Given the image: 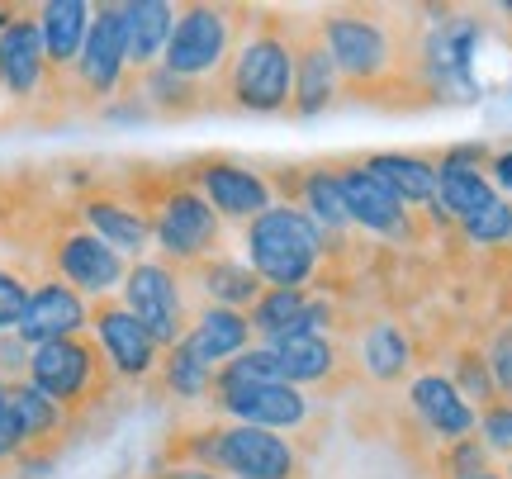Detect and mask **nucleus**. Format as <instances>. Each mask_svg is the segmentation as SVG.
<instances>
[{
    "label": "nucleus",
    "mask_w": 512,
    "mask_h": 479,
    "mask_svg": "<svg viewBox=\"0 0 512 479\" xmlns=\"http://www.w3.org/2000/svg\"><path fill=\"white\" fill-rule=\"evenodd\" d=\"M48 57L38 38V19H0V86L10 95H34L43 86Z\"/></svg>",
    "instance_id": "obj_19"
},
{
    "label": "nucleus",
    "mask_w": 512,
    "mask_h": 479,
    "mask_svg": "<svg viewBox=\"0 0 512 479\" xmlns=\"http://www.w3.org/2000/svg\"><path fill=\"white\" fill-rule=\"evenodd\" d=\"M195 190L219 219L252 223L271 209V181L256 176L252 166L233 162V157H204L200 171H195Z\"/></svg>",
    "instance_id": "obj_9"
},
{
    "label": "nucleus",
    "mask_w": 512,
    "mask_h": 479,
    "mask_svg": "<svg viewBox=\"0 0 512 479\" xmlns=\"http://www.w3.org/2000/svg\"><path fill=\"white\" fill-rule=\"evenodd\" d=\"M494 181L503 185V190H512V152H503V157H494Z\"/></svg>",
    "instance_id": "obj_41"
},
{
    "label": "nucleus",
    "mask_w": 512,
    "mask_h": 479,
    "mask_svg": "<svg viewBox=\"0 0 512 479\" xmlns=\"http://www.w3.org/2000/svg\"><path fill=\"white\" fill-rule=\"evenodd\" d=\"M366 171L375 181L394 195L399 204H437V166L427 162V157H413V152H375L366 157Z\"/></svg>",
    "instance_id": "obj_23"
},
{
    "label": "nucleus",
    "mask_w": 512,
    "mask_h": 479,
    "mask_svg": "<svg viewBox=\"0 0 512 479\" xmlns=\"http://www.w3.org/2000/svg\"><path fill=\"white\" fill-rule=\"evenodd\" d=\"M451 385L460 389V399L470 408H489V404H498V389H494V375H489V361H484V351H475V347H465L456 356V380Z\"/></svg>",
    "instance_id": "obj_33"
},
{
    "label": "nucleus",
    "mask_w": 512,
    "mask_h": 479,
    "mask_svg": "<svg viewBox=\"0 0 512 479\" xmlns=\"http://www.w3.org/2000/svg\"><path fill=\"white\" fill-rule=\"evenodd\" d=\"M124 309L147 328V337L157 347H176L185 337V299H181V280L166 261H138L124 271Z\"/></svg>",
    "instance_id": "obj_8"
},
{
    "label": "nucleus",
    "mask_w": 512,
    "mask_h": 479,
    "mask_svg": "<svg viewBox=\"0 0 512 479\" xmlns=\"http://www.w3.org/2000/svg\"><path fill=\"white\" fill-rule=\"evenodd\" d=\"M119 15H124L128 67L147 72L166 53V38L176 29V5H166V0H128V5H119Z\"/></svg>",
    "instance_id": "obj_22"
},
{
    "label": "nucleus",
    "mask_w": 512,
    "mask_h": 479,
    "mask_svg": "<svg viewBox=\"0 0 512 479\" xmlns=\"http://www.w3.org/2000/svg\"><path fill=\"white\" fill-rule=\"evenodd\" d=\"M271 351H275V366H280V380L294 385V389L328 385V375L337 370V361H342L337 342L323 337V332H309V337H280V342H271Z\"/></svg>",
    "instance_id": "obj_24"
},
{
    "label": "nucleus",
    "mask_w": 512,
    "mask_h": 479,
    "mask_svg": "<svg viewBox=\"0 0 512 479\" xmlns=\"http://www.w3.org/2000/svg\"><path fill=\"white\" fill-rule=\"evenodd\" d=\"M323 233L294 204H271L261 219L247 223V266L266 290H304L318 276Z\"/></svg>",
    "instance_id": "obj_3"
},
{
    "label": "nucleus",
    "mask_w": 512,
    "mask_h": 479,
    "mask_svg": "<svg viewBox=\"0 0 512 479\" xmlns=\"http://www.w3.org/2000/svg\"><path fill=\"white\" fill-rule=\"evenodd\" d=\"M57 271L67 276L76 295L110 299V290L124 285V257L105 247L95 233H67L57 242Z\"/></svg>",
    "instance_id": "obj_15"
},
{
    "label": "nucleus",
    "mask_w": 512,
    "mask_h": 479,
    "mask_svg": "<svg viewBox=\"0 0 512 479\" xmlns=\"http://www.w3.org/2000/svg\"><path fill=\"white\" fill-rule=\"evenodd\" d=\"M147 479H223V475L204 470V465H162L157 475H147Z\"/></svg>",
    "instance_id": "obj_40"
},
{
    "label": "nucleus",
    "mask_w": 512,
    "mask_h": 479,
    "mask_svg": "<svg viewBox=\"0 0 512 479\" xmlns=\"http://www.w3.org/2000/svg\"><path fill=\"white\" fill-rule=\"evenodd\" d=\"M152 238L162 242L166 266H200V261L219 257V214L204 204V195L195 185H176L166 190L157 204V219H152Z\"/></svg>",
    "instance_id": "obj_6"
},
{
    "label": "nucleus",
    "mask_w": 512,
    "mask_h": 479,
    "mask_svg": "<svg viewBox=\"0 0 512 479\" xmlns=\"http://www.w3.org/2000/svg\"><path fill=\"white\" fill-rule=\"evenodd\" d=\"M479 432H484V446H489V451L512 456V404L479 408Z\"/></svg>",
    "instance_id": "obj_36"
},
{
    "label": "nucleus",
    "mask_w": 512,
    "mask_h": 479,
    "mask_svg": "<svg viewBox=\"0 0 512 479\" xmlns=\"http://www.w3.org/2000/svg\"><path fill=\"white\" fill-rule=\"evenodd\" d=\"M86 299L76 295L72 285H38L34 295H29V309L19 318V342H34V347H48V342H62V337H76V332L86 328Z\"/></svg>",
    "instance_id": "obj_16"
},
{
    "label": "nucleus",
    "mask_w": 512,
    "mask_h": 479,
    "mask_svg": "<svg viewBox=\"0 0 512 479\" xmlns=\"http://www.w3.org/2000/svg\"><path fill=\"white\" fill-rule=\"evenodd\" d=\"M86 223H91V233L105 247H114L119 257H143L147 242H152V223L138 214V209H128L119 200H86Z\"/></svg>",
    "instance_id": "obj_25"
},
{
    "label": "nucleus",
    "mask_w": 512,
    "mask_h": 479,
    "mask_svg": "<svg viewBox=\"0 0 512 479\" xmlns=\"http://www.w3.org/2000/svg\"><path fill=\"white\" fill-rule=\"evenodd\" d=\"M484 479H498V475H484Z\"/></svg>",
    "instance_id": "obj_42"
},
{
    "label": "nucleus",
    "mask_w": 512,
    "mask_h": 479,
    "mask_svg": "<svg viewBox=\"0 0 512 479\" xmlns=\"http://www.w3.org/2000/svg\"><path fill=\"white\" fill-rule=\"evenodd\" d=\"M195 271V280L204 285V295L214 299V309H238V314H247L256 299H261V280H256L252 266H242V261H228V257H209L200 261V266H190Z\"/></svg>",
    "instance_id": "obj_26"
},
{
    "label": "nucleus",
    "mask_w": 512,
    "mask_h": 479,
    "mask_svg": "<svg viewBox=\"0 0 512 479\" xmlns=\"http://www.w3.org/2000/svg\"><path fill=\"white\" fill-rule=\"evenodd\" d=\"M337 176V190H342V204H347V219L366 233H380V238H413V209L399 204L389 190H384L375 176L366 171V162L342 166L332 171Z\"/></svg>",
    "instance_id": "obj_11"
},
{
    "label": "nucleus",
    "mask_w": 512,
    "mask_h": 479,
    "mask_svg": "<svg viewBox=\"0 0 512 479\" xmlns=\"http://www.w3.org/2000/svg\"><path fill=\"white\" fill-rule=\"evenodd\" d=\"M479 148H456L446 152L437 166V204L432 209H446L451 219H475L479 209H489L498 200L494 195V181L479 171Z\"/></svg>",
    "instance_id": "obj_18"
},
{
    "label": "nucleus",
    "mask_w": 512,
    "mask_h": 479,
    "mask_svg": "<svg viewBox=\"0 0 512 479\" xmlns=\"http://www.w3.org/2000/svg\"><path fill=\"white\" fill-rule=\"evenodd\" d=\"M24 309H29V285L15 271H0V332L19 328Z\"/></svg>",
    "instance_id": "obj_37"
},
{
    "label": "nucleus",
    "mask_w": 512,
    "mask_h": 479,
    "mask_svg": "<svg viewBox=\"0 0 512 479\" xmlns=\"http://www.w3.org/2000/svg\"><path fill=\"white\" fill-rule=\"evenodd\" d=\"M465 238L479 242V247H498V242H512V204L508 200H494L489 209H479L475 219L460 223Z\"/></svg>",
    "instance_id": "obj_35"
},
{
    "label": "nucleus",
    "mask_w": 512,
    "mask_h": 479,
    "mask_svg": "<svg viewBox=\"0 0 512 479\" xmlns=\"http://www.w3.org/2000/svg\"><path fill=\"white\" fill-rule=\"evenodd\" d=\"M280 380V366H275L271 347H247L238 351L233 361H223L214 370V389H247V385H275Z\"/></svg>",
    "instance_id": "obj_31"
},
{
    "label": "nucleus",
    "mask_w": 512,
    "mask_h": 479,
    "mask_svg": "<svg viewBox=\"0 0 512 479\" xmlns=\"http://www.w3.org/2000/svg\"><path fill=\"white\" fill-rule=\"evenodd\" d=\"M15 451H24V442H19L15 413H10V399H5V380H0V461H10Z\"/></svg>",
    "instance_id": "obj_39"
},
{
    "label": "nucleus",
    "mask_w": 512,
    "mask_h": 479,
    "mask_svg": "<svg viewBox=\"0 0 512 479\" xmlns=\"http://www.w3.org/2000/svg\"><path fill=\"white\" fill-rule=\"evenodd\" d=\"M214 404L228 413V418H238L247 427H266V432H280V427H304L309 423V394L304 389L285 385V380H275V385H247V389H214Z\"/></svg>",
    "instance_id": "obj_13"
},
{
    "label": "nucleus",
    "mask_w": 512,
    "mask_h": 479,
    "mask_svg": "<svg viewBox=\"0 0 512 479\" xmlns=\"http://www.w3.org/2000/svg\"><path fill=\"white\" fill-rule=\"evenodd\" d=\"M247 337H252V323H247V314H238V309H204L190 328H185L181 347L200 361V366L219 370L223 361H233L238 351H247Z\"/></svg>",
    "instance_id": "obj_20"
},
{
    "label": "nucleus",
    "mask_w": 512,
    "mask_h": 479,
    "mask_svg": "<svg viewBox=\"0 0 512 479\" xmlns=\"http://www.w3.org/2000/svg\"><path fill=\"white\" fill-rule=\"evenodd\" d=\"M223 91L233 95V110L247 114H290L294 95V19L256 15L233 48L223 72Z\"/></svg>",
    "instance_id": "obj_1"
},
{
    "label": "nucleus",
    "mask_w": 512,
    "mask_h": 479,
    "mask_svg": "<svg viewBox=\"0 0 512 479\" xmlns=\"http://www.w3.org/2000/svg\"><path fill=\"white\" fill-rule=\"evenodd\" d=\"M337 62H332L328 43L318 19H294V95H290V114L294 119H313L337 100Z\"/></svg>",
    "instance_id": "obj_10"
},
{
    "label": "nucleus",
    "mask_w": 512,
    "mask_h": 479,
    "mask_svg": "<svg viewBox=\"0 0 512 479\" xmlns=\"http://www.w3.org/2000/svg\"><path fill=\"white\" fill-rule=\"evenodd\" d=\"M5 399H10V413H15V427H19L24 451L62 432V408H57L43 389L29 385V380H5Z\"/></svg>",
    "instance_id": "obj_27"
},
{
    "label": "nucleus",
    "mask_w": 512,
    "mask_h": 479,
    "mask_svg": "<svg viewBox=\"0 0 512 479\" xmlns=\"http://www.w3.org/2000/svg\"><path fill=\"white\" fill-rule=\"evenodd\" d=\"M294 209H304L313 219V228L328 238L337 228H347V204H342V190H337V176L332 171H309L304 185H299V204Z\"/></svg>",
    "instance_id": "obj_30"
},
{
    "label": "nucleus",
    "mask_w": 512,
    "mask_h": 479,
    "mask_svg": "<svg viewBox=\"0 0 512 479\" xmlns=\"http://www.w3.org/2000/svg\"><path fill=\"white\" fill-rule=\"evenodd\" d=\"M176 465H204L214 475H233V479H304V456L299 446L285 442L280 432L266 427H204L190 432L181 442H171Z\"/></svg>",
    "instance_id": "obj_2"
},
{
    "label": "nucleus",
    "mask_w": 512,
    "mask_h": 479,
    "mask_svg": "<svg viewBox=\"0 0 512 479\" xmlns=\"http://www.w3.org/2000/svg\"><path fill=\"white\" fill-rule=\"evenodd\" d=\"M366 370L380 380V385H394V380H403L408 375V366H413V342H408V332L399 328V323H375V328L366 332Z\"/></svg>",
    "instance_id": "obj_28"
},
{
    "label": "nucleus",
    "mask_w": 512,
    "mask_h": 479,
    "mask_svg": "<svg viewBox=\"0 0 512 479\" xmlns=\"http://www.w3.org/2000/svg\"><path fill=\"white\" fill-rule=\"evenodd\" d=\"M484 361H489V375H494L498 394H512V328L498 332L494 347L484 351Z\"/></svg>",
    "instance_id": "obj_38"
},
{
    "label": "nucleus",
    "mask_w": 512,
    "mask_h": 479,
    "mask_svg": "<svg viewBox=\"0 0 512 479\" xmlns=\"http://www.w3.org/2000/svg\"><path fill=\"white\" fill-rule=\"evenodd\" d=\"M162 385L171 389L176 399H204V394L214 389V370L200 366V361L176 342V347L166 351V361H162Z\"/></svg>",
    "instance_id": "obj_32"
},
{
    "label": "nucleus",
    "mask_w": 512,
    "mask_h": 479,
    "mask_svg": "<svg viewBox=\"0 0 512 479\" xmlns=\"http://www.w3.org/2000/svg\"><path fill=\"white\" fill-rule=\"evenodd\" d=\"M124 67H128L124 15H119V5H100L91 19V34H86V48L76 57V81H81L86 95L105 100L124 81Z\"/></svg>",
    "instance_id": "obj_14"
},
{
    "label": "nucleus",
    "mask_w": 512,
    "mask_h": 479,
    "mask_svg": "<svg viewBox=\"0 0 512 479\" xmlns=\"http://www.w3.org/2000/svg\"><path fill=\"white\" fill-rule=\"evenodd\" d=\"M408 404L413 413L422 418V427L441 437V442H460V437H470L479 427V413L465 399H460V389L446 380V375H418L413 385H408Z\"/></svg>",
    "instance_id": "obj_17"
},
{
    "label": "nucleus",
    "mask_w": 512,
    "mask_h": 479,
    "mask_svg": "<svg viewBox=\"0 0 512 479\" xmlns=\"http://www.w3.org/2000/svg\"><path fill=\"white\" fill-rule=\"evenodd\" d=\"M29 385L43 389L62 413L76 404H86L91 394L105 389L100 347H91L86 337H62V342L34 347V356H29Z\"/></svg>",
    "instance_id": "obj_7"
},
{
    "label": "nucleus",
    "mask_w": 512,
    "mask_h": 479,
    "mask_svg": "<svg viewBox=\"0 0 512 479\" xmlns=\"http://www.w3.org/2000/svg\"><path fill=\"white\" fill-rule=\"evenodd\" d=\"M508 475H512V461H508Z\"/></svg>",
    "instance_id": "obj_43"
},
{
    "label": "nucleus",
    "mask_w": 512,
    "mask_h": 479,
    "mask_svg": "<svg viewBox=\"0 0 512 479\" xmlns=\"http://www.w3.org/2000/svg\"><path fill=\"white\" fill-rule=\"evenodd\" d=\"M304 309H309V295H304V290H261V299L252 304L247 323H252L266 342H280V337H294V332H299Z\"/></svg>",
    "instance_id": "obj_29"
},
{
    "label": "nucleus",
    "mask_w": 512,
    "mask_h": 479,
    "mask_svg": "<svg viewBox=\"0 0 512 479\" xmlns=\"http://www.w3.org/2000/svg\"><path fill=\"white\" fill-rule=\"evenodd\" d=\"M441 470H446V479H484L489 475V446L479 442V437L446 442V451H441Z\"/></svg>",
    "instance_id": "obj_34"
},
{
    "label": "nucleus",
    "mask_w": 512,
    "mask_h": 479,
    "mask_svg": "<svg viewBox=\"0 0 512 479\" xmlns=\"http://www.w3.org/2000/svg\"><path fill=\"white\" fill-rule=\"evenodd\" d=\"M95 10L86 0H48L38 10V38H43V57L48 67L62 72V67H76V57L86 48V34H91Z\"/></svg>",
    "instance_id": "obj_21"
},
{
    "label": "nucleus",
    "mask_w": 512,
    "mask_h": 479,
    "mask_svg": "<svg viewBox=\"0 0 512 479\" xmlns=\"http://www.w3.org/2000/svg\"><path fill=\"white\" fill-rule=\"evenodd\" d=\"M91 323H95V337H100L105 361H110L114 375H124V380H147V375L157 370V351L162 347L147 337V328L128 314L119 299H95Z\"/></svg>",
    "instance_id": "obj_12"
},
{
    "label": "nucleus",
    "mask_w": 512,
    "mask_h": 479,
    "mask_svg": "<svg viewBox=\"0 0 512 479\" xmlns=\"http://www.w3.org/2000/svg\"><path fill=\"white\" fill-rule=\"evenodd\" d=\"M318 29H323V43H328L332 62H337V76H342L347 91L380 95L394 81H403L399 43H394V34H389V24L380 15L332 10V15L318 19Z\"/></svg>",
    "instance_id": "obj_4"
},
{
    "label": "nucleus",
    "mask_w": 512,
    "mask_h": 479,
    "mask_svg": "<svg viewBox=\"0 0 512 479\" xmlns=\"http://www.w3.org/2000/svg\"><path fill=\"white\" fill-rule=\"evenodd\" d=\"M238 10L228 5H185L176 10V29L166 38L162 72L176 81H209L228 72L233 48H238Z\"/></svg>",
    "instance_id": "obj_5"
}]
</instances>
